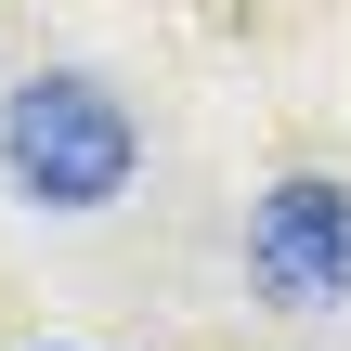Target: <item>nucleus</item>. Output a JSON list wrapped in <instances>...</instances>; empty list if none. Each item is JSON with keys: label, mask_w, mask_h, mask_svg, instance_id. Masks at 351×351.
Returning a JSON list of instances; mask_svg holds the SVG:
<instances>
[{"label": "nucleus", "mask_w": 351, "mask_h": 351, "mask_svg": "<svg viewBox=\"0 0 351 351\" xmlns=\"http://www.w3.org/2000/svg\"><path fill=\"white\" fill-rule=\"evenodd\" d=\"M0 169H13L26 208H65V221L78 208H117L130 169H143V117L91 65H39V78L0 91Z\"/></svg>", "instance_id": "obj_1"}, {"label": "nucleus", "mask_w": 351, "mask_h": 351, "mask_svg": "<svg viewBox=\"0 0 351 351\" xmlns=\"http://www.w3.org/2000/svg\"><path fill=\"white\" fill-rule=\"evenodd\" d=\"M247 287H261L274 313H339L351 300V182L287 169V182L247 208Z\"/></svg>", "instance_id": "obj_2"}]
</instances>
